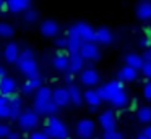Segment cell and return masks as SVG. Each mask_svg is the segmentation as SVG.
Returning <instances> with one entry per match:
<instances>
[{
	"mask_svg": "<svg viewBox=\"0 0 151 139\" xmlns=\"http://www.w3.org/2000/svg\"><path fill=\"white\" fill-rule=\"evenodd\" d=\"M99 125H101V128L104 131H114V129H117V121H115L114 112H111V110L102 112L99 115Z\"/></svg>",
	"mask_w": 151,
	"mask_h": 139,
	"instance_id": "30bf717a",
	"label": "cell"
},
{
	"mask_svg": "<svg viewBox=\"0 0 151 139\" xmlns=\"http://www.w3.org/2000/svg\"><path fill=\"white\" fill-rule=\"evenodd\" d=\"M28 84H29L31 86V89L34 91V92H36L37 89H39V87H42L44 86V78L41 76V74H36V76H31V78H28V81H26Z\"/></svg>",
	"mask_w": 151,
	"mask_h": 139,
	"instance_id": "f1b7e54d",
	"label": "cell"
},
{
	"mask_svg": "<svg viewBox=\"0 0 151 139\" xmlns=\"http://www.w3.org/2000/svg\"><path fill=\"white\" fill-rule=\"evenodd\" d=\"M52 100V89L49 86H42L34 92V100H33V110L37 115H42V110L47 103Z\"/></svg>",
	"mask_w": 151,
	"mask_h": 139,
	"instance_id": "277c9868",
	"label": "cell"
},
{
	"mask_svg": "<svg viewBox=\"0 0 151 139\" xmlns=\"http://www.w3.org/2000/svg\"><path fill=\"white\" fill-rule=\"evenodd\" d=\"M137 16L140 19H151V2H141L137 6Z\"/></svg>",
	"mask_w": 151,
	"mask_h": 139,
	"instance_id": "603a6c76",
	"label": "cell"
},
{
	"mask_svg": "<svg viewBox=\"0 0 151 139\" xmlns=\"http://www.w3.org/2000/svg\"><path fill=\"white\" fill-rule=\"evenodd\" d=\"M17 66H18V70H20L21 73H24L28 78L39 74V66H37V61H36V58H34V53H33L31 48H24V50L21 52L20 58H18V61H17Z\"/></svg>",
	"mask_w": 151,
	"mask_h": 139,
	"instance_id": "7a4b0ae2",
	"label": "cell"
},
{
	"mask_svg": "<svg viewBox=\"0 0 151 139\" xmlns=\"http://www.w3.org/2000/svg\"><path fill=\"white\" fill-rule=\"evenodd\" d=\"M28 139H50V138H49V136H47L44 131H33Z\"/></svg>",
	"mask_w": 151,
	"mask_h": 139,
	"instance_id": "e575fe53",
	"label": "cell"
},
{
	"mask_svg": "<svg viewBox=\"0 0 151 139\" xmlns=\"http://www.w3.org/2000/svg\"><path fill=\"white\" fill-rule=\"evenodd\" d=\"M102 139H125V136L119 129H114V131H104Z\"/></svg>",
	"mask_w": 151,
	"mask_h": 139,
	"instance_id": "4dcf8cb0",
	"label": "cell"
},
{
	"mask_svg": "<svg viewBox=\"0 0 151 139\" xmlns=\"http://www.w3.org/2000/svg\"><path fill=\"white\" fill-rule=\"evenodd\" d=\"M80 81H81V84H85V86H96V84L99 83V73L94 70V68H86V70H83L81 73H80Z\"/></svg>",
	"mask_w": 151,
	"mask_h": 139,
	"instance_id": "7c38bea8",
	"label": "cell"
},
{
	"mask_svg": "<svg viewBox=\"0 0 151 139\" xmlns=\"http://www.w3.org/2000/svg\"><path fill=\"white\" fill-rule=\"evenodd\" d=\"M37 18H39V13H37L36 10L28 8L26 11H24V19H26L28 23H34V21H37Z\"/></svg>",
	"mask_w": 151,
	"mask_h": 139,
	"instance_id": "1f68e13d",
	"label": "cell"
},
{
	"mask_svg": "<svg viewBox=\"0 0 151 139\" xmlns=\"http://www.w3.org/2000/svg\"><path fill=\"white\" fill-rule=\"evenodd\" d=\"M10 133H12V129L7 123H0V139H7Z\"/></svg>",
	"mask_w": 151,
	"mask_h": 139,
	"instance_id": "d6a6232c",
	"label": "cell"
},
{
	"mask_svg": "<svg viewBox=\"0 0 151 139\" xmlns=\"http://www.w3.org/2000/svg\"><path fill=\"white\" fill-rule=\"evenodd\" d=\"M137 78H138V70L128 66V65H125L119 71V81H122V83H130V81H135Z\"/></svg>",
	"mask_w": 151,
	"mask_h": 139,
	"instance_id": "e0dca14e",
	"label": "cell"
},
{
	"mask_svg": "<svg viewBox=\"0 0 151 139\" xmlns=\"http://www.w3.org/2000/svg\"><path fill=\"white\" fill-rule=\"evenodd\" d=\"M70 71L73 73H81L83 71V66H85V58L81 57L80 52L76 53H70Z\"/></svg>",
	"mask_w": 151,
	"mask_h": 139,
	"instance_id": "ffe728a7",
	"label": "cell"
},
{
	"mask_svg": "<svg viewBox=\"0 0 151 139\" xmlns=\"http://www.w3.org/2000/svg\"><path fill=\"white\" fill-rule=\"evenodd\" d=\"M13 34H15V28L10 24V23H5V21L0 23V37L10 39Z\"/></svg>",
	"mask_w": 151,
	"mask_h": 139,
	"instance_id": "4316f807",
	"label": "cell"
},
{
	"mask_svg": "<svg viewBox=\"0 0 151 139\" xmlns=\"http://www.w3.org/2000/svg\"><path fill=\"white\" fill-rule=\"evenodd\" d=\"M8 10L13 13H20V11H26L29 8L31 0H5Z\"/></svg>",
	"mask_w": 151,
	"mask_h": 139,
	"instance_id": "44dd1931",
	"label": "cell"
},
{
	"mask_svg": "<svg viewBox=\"0 0 151 139\" xmlns=\"http://www.w3.org/2000/svg\"><path fill=\"white\" fill-rule=\"evenodd\" d=\"M98 91H99V94H101L102 100L109 103L112 100V97L117 96L119 92H122V91H125V87H124V83L117 79V81H109V83L102 84Z\"/></svg>",
	"mask_w": 151,
	"mask_h": 139,
	"instance_id": "8992f818",
	"label": "cell"
},
{
	"mask_svg": "<svg viewBox=\"0 0 151 139\" xmlns=\"http://www.w3.org/2000/svg\"><path fill=\"white\" fill-rule=\"evenodd\" d=\"M114 41V32L109 28H99L96 29V44H102L107 45Z\"/></svg>",
	"mask_w": 151,
	"mask_h": 139,
	"instance_id": "2e32d148",
	"label": "cell"
},
{
	"mask_svg": "<svg viewBox=\"0 0 151 139\" xmlns=\"http://www.w3.org/2000/svg\"><path fill=\"white\" fill-rule=\"evenodd\" d=\"M96 131V125L93 120L89 118H83L76 123V134L80 136L81 139H93Z\"/></svg>",
	"mask_w": 151,
	"mask_h": 139,
	"instance_id": "52a82bcc",
	"label": "cell"
},
{
	"mask_svg": "<svg viewBox=\"0 0 151 139\" xmlns=\"http://www.w3.org/2000/svg\"><path fill=\"white\" fill-rule=\"evenodd\" d=\"M41 32H42V36H46V37H54V36H57V32H59V24H57L55 19H46V21L41 23Z\"/></svg>",
	"mask_w": 151,
	"mask_h": 139,
	"instance_id": "5bb4252c",
	"label": "cell"
},
{
	"mask_svg": "<svg viewBox=\"0 0 151 139\" xmlns=\"http://www.w3.org/2000/svg\"><path fill=\"white\" fill-rule=\"evenodd\" d=\"M52 100L57 103L59 108L60 107H67L68 103H72L68 87H55V89H52Z\"/></svg>",
	"mask_w": 151,
	"mask_h": 139,
	"instance_id": "9c48e42d",
	"label": "cell"
},
{
	"mask_svg": "<svg viewBox=\"0 0 151 139\" xmlns=\"http://www.w3.org/2000/svg\"><path fill=\"white\" fill-rule=\"evenodd\" d=\"M52 66L55 71H60V73L68 71L70 70V57L65 55L63 52H57L52 58Z\"/></svg>",
	"mask_w": 151,
	"mask_h": 139,
	"instance_id": "8fae6325",
	"label": "cell"
},
{
	"mask_svg": "<svg viewBox=\"0 0 151 139\" xmlns=\"http://www.w3.org/2000/svg\"><path fill=\"white\" fill-rule=\"evenodd\" d=\"M143 96H145V99L151 100V81H148V83L145 84V87H143Z\"/></svg>",
	"mask_w": 151,
	"mask_h": 139,
	"instance_id": "8d00e7d4",
	"label": "cell"
},
{
	"mask_svg": "<svg viewBox=\"0 0 151 139\" xmlns=\"http://www.w3.org/2000/svg\"><path fill=\"white\" fill-rule=\"evenodd\" d=\"M138 121L141 123H151V107H141L137 112Z\"/></svg>",
	"mask_w": 151,
	"mask_h": 139,
	"instance_id": "83f0119b",
	"label": "cell"
},
{
	"mask_svg": "<svg viewBox=\"0 0 151 139\" xmlns=\"http://www.w3.org/2000/svg\"><path fill=\"white\" fill-rule=\"evenodd\" d=\"M141 57H143L145 61H151V47H146V50H145V53Z\"/></svg>",
	"mask_w": 151,
	"mask_h": 139,
	"instance_id": "f35d334b",
	"label": "cell"
},
{
	"mask_svg": "<svg viewBox=\"0 0 151 139\" xmlns=\"http://www.w3.org/2000/svg\"><path fill=\"white\" fill-rule=\"evenodd\" d=\"M4 55H5V60L10 61V63H17L18 58H20V48H18V44L15 42H10V44L5 45V50H4Z\"/></svg>",
	"mask_w": 151,
	"mask_h": 139,
	"instance_id": "9a60e30c",
	"label": "cell"
},
{
	"mask_svg": "<svg viewBox=\"0 0 151 139\" xmlns=\"http://www.w3.org/2000/svg\"><path fill=\"white\" fill-rule=\"evenodd\" d=\"M4 5H7V3H5V0H0V10L4 8Z\"/></svg>",
	"mask_w": 151,
	"mask_h": 139,
	"instance_id": "7bdbcfd3",
	"label": "cell"
},
{
	"mask_svg": "<svg viewBox=\"0 0 151 139\" xmlns=\"http://www.w3.org/2000/svg\"><path fill=\"white\" fill-rule=\"evenodd\" d=\"M7 139H21V136H20V133H13V131H12L10 134H8Z\"/></svg>",
	"mask_w": 151,
	"mask_h": 139,
	"instance_id": "ab89813d",
	"label": "cell"
},
{
	"mask_svg": "<svg viewBox=\"0 0 151 139\" xmlns=\"http://www.w3.org/2000/svg\"><path fill=\"white\" fill-rule=\"evenodd\" d=\"M57 110H59V107H57V103L54 102V100H50V102L47 103L46 107H44V110H42V115L46 116V118H47V116H54V115L57 113Z\"/></svg>",
	"mask_w": 151,
	"mask_h": 139,
	"instance_id": "f546056e",
	"label": "cell"
},
{
	"mask_svg": "<svg viewBox=\"0 0 151 139\" xmlns=\"http://www.w3.org/2000/svg\"><path fill=\"white\" fill-rule=\"evenodd\" d=\"M85 102L89 107H98L99 108V105L102 103V97L99 94V91L98 89H88L85 92Z\"/></svg>",
	"mask_w": 151,
	"mask_h": 139,
	"instance_id": "d6986e66",
	"label": "cell"
},
{
	"mask_svg": "<svg viewBox=\"0 0 151 139\" xmlns=\"http://www.w3.org/2000/svg\"><path fill=\"white\" fill-rule=\"evenodd\" d=\"M143 63H145V60L141 55H138V53H127L125 55V65L135 68V70H141Z\"/></svg>",
	"mask_w": 151,
	"mask_h": 139,
	"instance_id": "7402d4cb",
	"label": "cell"
},
{
	"mask_svg": "<svg viewBox=\"0 0 151 139\" xmlns=\"http://www.w3.org/2000/svg\"><path fill=\"white\" fill-rule=\"evenodd\" d=\"M143 134L146 136L148 139H151V125L150 126H146V128H145V131H143Z\"/></svg>",
	"mask_w": 151,
	"mask_h": 139,
	"instance_id": "60d3db41",
	"label": "cell"
},
{
	"mask_svg": "<svg viewBox=\"0 0 151 139\" xmlns=\"http://www.w3.org/2000/svg\"><path fill=\"white\" fill-rule=\"evenodd\" d=\"M93 139H102V138H93Z\"/></svg>",
	"mask_w": 151,
	"mask_h": 139,
	"instance_id": "f6af8a7d",
	"label": "cell"
},
{
	"mask_svg": "<svg viewBox=\"0 0 151 139\" xmlns=\"http://www.w3.org/2000/svg\"><path fill=\"white\" fill-rule=\"evenodd\" d=\"M68 92H70V100H72V103L75 107H80L83 102H85V94L81 92L80 86H76V84H70Z\"/></svg>",
	"mask_w": 151,
	"mask_h": 139,
	"instance_id": "ac0fdd59",
	"label": "cell"
},
{
	"mask_svg": "<svg viewBox=\"0 0 151 139\" xmlns=\"http://www.w3.org/2000/svg\"><path fill=\"white\" fill-rule=\"evenodd\" d=\"M83 41L80 37H67V50L70 53H76V52L81 50Z\"/></svg>",
	"mask_w": 151,
	"mask_h": 139,
	"instance_id": "d4e9b609",
	"label": "cell"
},
{
	"mask_svg": "<svg viewBox=\"0 0 151 139\" xmlns=\"http://www.w3.org/2000/svg\"><path fill=\"white\" fill-rule=\"evenodd\" d=\"M109 103H111L112 107H117V108H122V107L128 105V96H127V92H125V91L119 92L117 96L112 97V100Z\"/></svg>",
	"mask_w": 151,
	"mask_h": 139,
	"instance_id": "cb8c5ba5",
	"label": "cell"
},
{
	"mask_svg": "<svg viewBox=\"0 0 151 139\" xmlns=\"http://www.w3.org/2000/svg\"><path fill=\"white\" fill-rule=\"evenodd\" d=\"M68 37H80L83 42H96V29L85 21L68 28Z\"/></svg>",
	"mask_w": 151,
	"mask_h": 139,
	"instance_id": "3957f363",
	"label": "cell"
},
{
	"mask_svg": "<svg viewBox=\"0 0 151 139\" xmlns=\"http://www.w3.org/2000/svg\"><path fill=\"white\" fill-rule=\"evenodd\" d=\"M80 53L88 61H98L101 58V48H99V45L96 42H83Z\"/></svg>",
	"mask_w": 151,
	"mask_h": 139,
	"instance_id": "ba28073f",
	"label": "cell"
},
{
	"mask_svg": "<svg viewBox=\"0 0 151 139\" xmlns=\"http://www.w3.org/2000/svg\"><path fill=\"white\" fill-rule=\"evenodd\" d=\"M5 76H7V71H5L4 66H0V79H2V78H5Z\"/></svg>",
	"mask_w": 151,
	"mask_h": 139,
	"instance_id": "b9f144b4",
	"label": "cell"
},
{
	"mask_svg": "<svg viewBox=\"0 0 151 139\" xmlns=\"http://www.w3.org/2000/svg\"><path fill=\"white\" fill-rule=\"evenodd\" d=\"M137 139H148V138H146V136H145V134H143V133H141V134H140V136H138V138H137Z\"/></svg>",
	"mask_w": 151,
	"mask_h": 139,
	"instance_id": "ee69618b",
	"label": "cell"
},
{
	"mask_svg": "<svg viewBox=\"0 0 151 139\" xmlns=\"http://www.w3.org/2000/svg\"><path fill=\"white\" fill-rule=\"evenodd\" d=\"M17 92V81L12 76H5L0 79V96H12Z\"/></svg>",
	"mask_w": 151,
	"mask_h": 139,
	"instance_id": "4fadbf2b",
	"label": "cell"
},
{
	"mask_svg": "<svg viewBox=\"0 0 151 139\" xmlns=\"http://www.w3.org/2000/svg\"><path fill=\"white\" fill-rule=\"evenodd\" d=\"M140 71H141L143 76H146V78H150V79H151V61H145Z\"/></svg>",
	"mask_w": 151,
	"mask_h": 139,
	"instance_id": "836d02e7",
	"label": "cell"
},
{
	"mask_svg": "<svg viewBox=\"0 0 151 139\" xmlns=\"http://www.w3.org/2000/svg\"><path fill=\"white\" fill-rule=\"evenodd\" d=\"M10 115V99L7 96H0V120L8 118Z\"/></svg>",
	"mask_w": 151,
	"mask_h": 139,
	"instance_id": "484cf974",
	"label": "cell"
},
{
	"mask_svg": "<svg viewBox=\"0 0 151 139\" xmlns=\"http://www.w3.org/2000/svg\"><path fill=\"white\" fill-rule=\"evenodd\" d=\"M18 126L23 131H36V128L39 126V115L33 108L23 110L18 118Z\"/></svg>",
	"mask_w": 151,
	"mask_h": 139,
	"instance_id": "5b68a950",
	"label": "cell"
},
{
	"mask_svg": "<svg viewBox=\"0 0 151 139\" xmlns=\"http://www.w3.org/2000/svg\"><path fill=\"white\" fill-rule=\"evenodd\" d=\"M75 76H76V73H73V71H65V73H63V81H65V83H68V86L70 84H73V81H75Z\"/></svg>",
	"mask_w": 151,
	"mask_h": 139,
	"instance_id": "d590c367",
	"label": "cell"
},
{
	"mask_svg": "<svg viewBox=\"0 0 151 139\" xmlns=\"http://www.w3.org/2000/svg\"><path fill=\"white\" fill-rule=\"evenodd\" d=\"M55 45L59 48H67V39L65 37H57L55 39Z\"/></svg>",
	"mask_w": 151,
	"mask_h": 139,
	"instance_id": "74e56055",
	"label": "cell"
},
{
	"mask_svg": "<svg viewBox=\"0 0 151 139\" xmlns=\"http://www.w3.org/2000/svg\"><path fill=\"white\" fill-rule=\"evenodd\" d=\"M44 133L49 136L50 139H68V128L60 118L54 116H47L44 120Z\"/></svg>",
	"mask_w": 151,
	"mask_h": 139,
	"instance_id": "6da1fadb",
	"label": "cell"
}]
</instances>
